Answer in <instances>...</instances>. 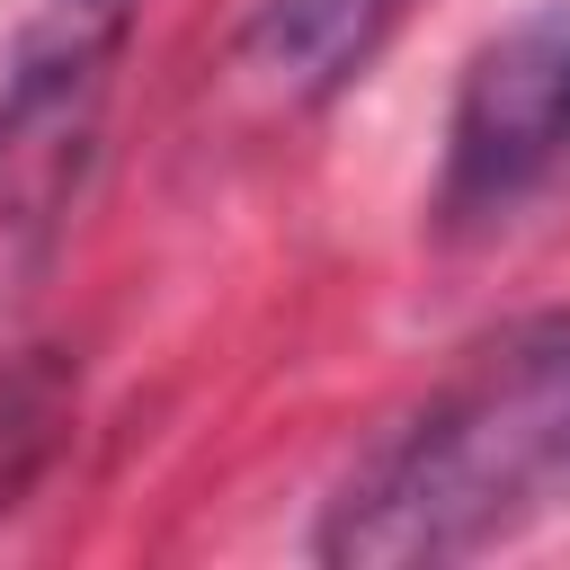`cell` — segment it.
<instances>
[{
  "instance_id": "cell-1",
  "label": "cell",
  "mask_w": 570,
  "mask_h": 570,
  "mask_svg": "<svg viewBox=\"0 0 570 570\" xmlns=\"http://www.w3.org/2000/svg\"><path fill=\"white\" fill-rule=\"evenodd\" d=\"M552 499H570V312L490 338L392 419L330 490L312 552L338 570L472 561Z\"/></svg>"
},
{
  "instance_id": "cell-2",
  "label": "cell",
  "mask_w": 570,
  "mask_h": 570,
  "mask_svg": "<svg viewBox=\"0 0 570 570\" xmlns=\"http://www.w3.org/2000/svg\"><path fill=\"white\" fill-rule=\"evenodd\" d=\"M561 187H570V0H534L454 80L428 214L445 240H481Z\"/></svg>"
},
{
  "instance_id": "cell-3",
  "label": "cell",
  "mask_w": 570,
  "mask_h": 570,
  "mask_svg": "<svg viewBox=\"0 0 570 570\" xmlns=\"http://www.w3.org/2000/svg\"><path fill=\"white\" fill-rule=\"evenodd\" d=\"M134 18L142 0H45L36 9L0 80V196L9 205H45L71 178Z\"/></svg>"
},
{
  "instance_id": "cell-4",
  "label": "cell",
  "mask_w": 570,
  "mask_h": 570,
  "mask_svg": "<svg viewBox=\"0 0 570 570\" xmlns=\"http://www.w3.org/2000/svg\"><path fill=\"white\" fill-rule=\"evenodd\" d=\"M410 9L419 0H267L249 27V71L285 107H321L374 71V53L401 36Z\"/></svg>"
}]
</instances>
